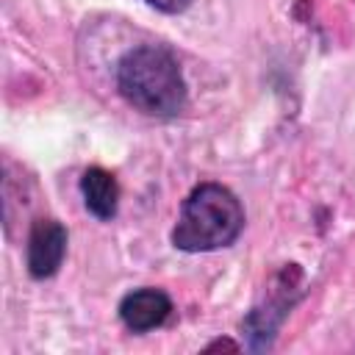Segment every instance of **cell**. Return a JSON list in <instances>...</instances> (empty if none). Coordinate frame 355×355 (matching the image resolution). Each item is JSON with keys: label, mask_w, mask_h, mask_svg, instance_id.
Masks as SVG:
<instances>
[{"label": "cell", "mask_w": 355, "mask_h": 355, "mask_svg": "<svg viewBox=\"0 0 355 355\" xmlns=\"http://www.w3.org/2000/svg\"><path fill=\"white\" fill-rule=\"evenodd\" d=\"M116 89L136 111L158 119L178 116L189 100L180 64L161 44L128 50L116 64Z\"/></svg>", "instance_id": "cell-1"}, {"label": "cell", "mask_w": 355, "mask_h": 355, "mask_svg": "<svg viewBox=\"0 0 355 355\" xmlns=\"http://www.w3.org/2000/svg\"><path fill=\"white\" fill-rule=\"evenodd\" d=\"M244 230V208L222 183H200L183 200L172 244L183 252H211L230 247Z\"/></svg>", "instance_id": "cell-2"}, {"label": "cell", "mask_w": 355, "mask_h": 355, "mask_svg": "<svg viewBox=\"0 0 355 355\" xmlns=\"http://www.w3.org/2000/svg\"><path fill=\"white\" fill-rule=\"evenodd\" d=\"M67 255V227L55 219H36L28 236V272L36 280L53 277Z\"/></svg>", "instance_id": "cell-3"}, {"label": "cell", "mask_w": 355, "mask_h": 355, "mask_svg": "<svg viewBox=\"0 0 355 355\" xmlns=\"http://www.w3.org/2000/svg\"><path fill=\"white\" fill-rule=\"evenodd\" d=\"M169 313H172V300L161 288H136L125 294L119 302V319L133 333H147L153 327H161Z\"/></svg>", "instance_id": "cell-4"}, {"label": "cell", "mask_w": 355, "mask_h": 355, "mask_svg": "<svg viewBox=\"0 0 355 355\" xmlns=\"http://www.w3.org/2000/svg\"><path fill=\"white\" fill-rule=\"evenodd\" d=\"M80 194L86 208L97 216V219H114L116 216V205H119V186L116 178L100 166H89L80 178Z\"/></svg>", "instance_id": "cell-5"}, {"label": "cell", "mask_w": 355, "mask_h": 355, "mask_svg": "<svg viewBox=\"0 0 355 355\" xmlns=\"http://www.w3.org/2000/svg\"><path fill=\"white\" fill-rule=\"evenodd\" d=\"M147 3L155 6V8H161V11H180V8L189 6V0H147Z\"/></svg>", "instance_id": "cell-6"}]
</instances>
